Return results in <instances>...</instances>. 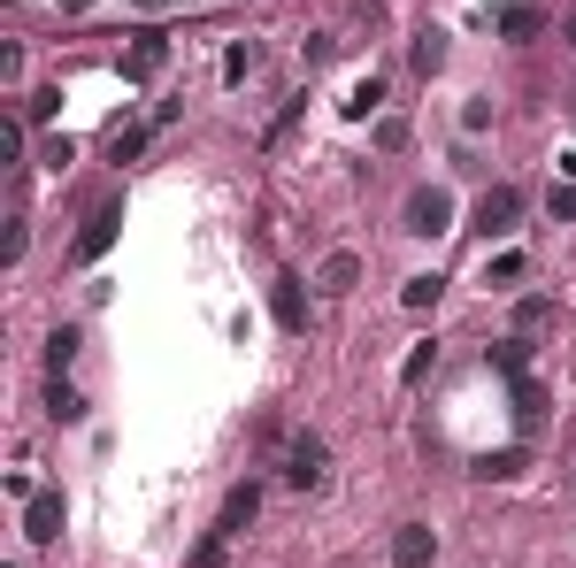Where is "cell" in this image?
Returning a JSON list of instances; mask_svg holds the SVG:
<instances>
[{"mask_svg":"<svg viewBox=\"0 0 576 568\" xmlns=\"http://www.w3.org/2000/svg\"><path fill=\"white\" fill-rule=\"evenodd\" d=\"M62 515H70L62 492H31V499H23V538H31V546H54V538H62Z\"/></svg>","mask_w":576,"mask_h":568,"instance_id":"obj_4","label":"cell"},{"mask_svg":"<svg viewBox=\"0 0 576 568\" xmlns=\"http://www.w3.org/2000/svg\"><path fill=\"white\" fill-rule=\"evenodd\" d=\"M270 315H277V330H300V323H307V292H300V277L270 284Z\"/></svg>","mask_w":576,"mask_h":568,"instance_id":"obj_7","label":"cell"},{"mask_svg":"<svg viewBox=\"0 0 576 568\" xmlns=\"http://www.w3.org/2000/svg\"><path fill=\"white\" fill-rule=\"evenodd\" d=\"M569 46H576V15H569Z\"/></svg>","mask_w":576,"mask_h":568,"instance_id":"obj_28","label":"cell"},{"mask_svg":"<svg viewBox=\"0 0 576 568\" xmlns=\"http://www.w3.org/2000/svg\"><path fill=\"white\" fill-rule=\"evenodd\" d=\"M315 284H323V292H354V284H362V262H354V254H331V262L315 270Z\"/></svg>","mask_w":576,"mask_h":568,"instance_id":"obj_8","label":"cell"},{"mask_svg":"<svg viewBox=\"0 0 576 568\" xmlns=\"http://www.w3.org/2000/svg\"><path fill=\"white\" fill-rule=\"evenodd\" d=\"M85 8H93V0H62V15H85Z\"/></svg>","mask_w":576,"mask_h":568,"instance_id":"obj_26","label":"cell"},{"mask_svg":"<svg viewBox=\"0 0 576 568\" xmlns=\"http://www.w3.org/2000/svg\"><path fill=\"white\" fill-rule=\"evenodd\" d=\"M431 361H438V346H416V354H408V369H400V377H408V385H423V377H431Z\"/></svg>","mask_w":576,"mask_h":568,"instance_id":"obj_21","label":"cell"},{"mask_svg":"<svg viewBox=\"0 0 576 568\" xmlns=\"http://www.w3.org/2000/svg\"><path fill=\"white\" fill-rule=\"evenodd\" d=\"M515 215H523V192H515V185H492V192L476 200V231H484V239H507Z\"/></svg>","mask_w":576,"mask_h":568,"instance_id":"obj_3","label":"cell"},{"mask_svg":"<svg viewBox=\"0 0 576 568\" xmlns=\"http://www.w3.org/2000/svg\"><path fill=\"white\" fill-rule=\"evenodd\" d=\"M377 101H385V85H377V77H362V85H354V93H346V116H369V108H377Z\"/></svg>","mask_w":576,"mask_h":568,"instance_id":"obj_17","label":"cell"},{"mask_svg":"<svg viewBox=\"0 0 576 568\" xmlns=\"http://www.w3.org/2000/svg\"><path fill=\"white\" fill-rule=\"evenodd\" d=\"M139 146H146V132H124V124H116V139H108V154H116V161H132Z\"/></svg>","mask_w":576,"mask_h":568,"instance_id":"obj_24","label":"cell"},{"mask_svg":"<svg viewBox=\"0 0 576 568\" xmlns=\"http://www.w3.org/2000/svg\"><path fill=\"white\" fill-rule=\"evenodd\" d=\"M554 223H576V185H562V192H554Z\"/></svg>","mask_w":576,"mask_h":568,"instance_id":"obj_25","label":"cell"},{"mask_svg":"<svg viewBox=\"0 0 576 568\" xmlns=\"http://www.w3.org/2000/svg\"><path fill=\"white\" fill-rule=\"evenodd\" d=\"M139 8H169V0H139Z\"/></svg>","mask_w":576,"mask_h":568,"instance_id":"obj_27","label":"cell"},{"mask_svg":"<svg viewBox=\"0 0 576 568\" xmlns=\"http://www.w3.org/2000/svg\"><path fill=\"white\" fill-rule=\"evenodd\" d=\"M438 292H446L438 277H408V284H400V299H408L416 315H431V307H438Z\"/></svg>","mask_w":576,"mask_h":568,"instance_id":"obj_14","label":"cell"},{"mask_svg":"<svg viewBox=\"0 0 576 568\" xmlns=\"http://www.w3.org/2000/svg\"><path fill=\"white\" fill-rule=\"evenodd\" d=\"M408 231H416V239H446V231H453V200H446L438 185L408 192Z\"/></svg>","mask_w":576,"mask_h":568,"instance_id":"obj_2","label":"cell"},{"mask_svg":"<svg viewBox=\"0 0 576 568\" xmlns=\"http://www.w3.org/2000/svg\"><path fill=\"white\" fill-rule=\"evenodd\" d=\"M515 469H523V453H484L476 461V476H515Z\"/></svg>","mask_w":576,"mask_h":568,"instance_id":"obj_20","label":"cell"},{"mask_svg":"<svg viewBox=\"0 0 576 568\" xmlns=\"http://www.w3.org/2000/svg\"><path fill=\"white\" fill-rule=\"evenodd\" d=\"M46 416H54V423H85V400H77V392L54 377V385H46Z\"/></svg>","mask_w":576,"mask_h":568,"instance_id":"obj_11","label":"cell"},{"mask_svg":"<svg viewBox=\"0 0 576 568\" xmlns=\"http://www.w3.org/2000/svg\"><path fill=\"white\" fill-rule=\"evenodd\" d=\"M116 231H124V200H101V208L85 215V231H77V262H101V254L116 246Z\"/></svg>","mask_w":576,"mask_h":568,"instance_id":"obj_1","label":"cell"},{"mask_svg":"<svg viewBox=\"0 0 576 568\" xmlns=\"http://www.w3.org/2000/svg\"><path fill=\"white\" fill-rule=\"evenodd\" d=\"M546 323H554V299H523V307H515V330H523V338L546 330Z\"/></svg>","mask_w":576,"mask_h":568,"instance_id":"obj_16","label":"cell"},{"mask_svg":"<svg viewBox=\"0 0 576 568\" xmlns=\"http://www.w3.org/2000/svg\"><path fill=\"white\" fill-rule=\"evenodd\" d=\"M500 31H507V39H538V31H546V15H538L531 0H515V8H500Z\"/></svg>","mask_w":576,"mask_h":568,"instance_id":"obj_9","label":"cell"},{"mask_svg":"<svg viewBox=\"0 0 576 568\" xmlns=\"http://www.w3.org/2000/svg\"><path fill=\"white\" fill-rule=\"evenodd\" d=\"M438 62H446V39H438V31H423V39H416V70H423V77H431Z\"/></svg>","mask_w":576,"mask_h":568,"instance_id":"obj_18","label":"cell"},{"mask_svg":"<svg viewBox=\"0 0 576 568\" xmlns=\"http://www.w3.org/2000/svg\"><path fill=\"white\" fill-rule=\"evenodd\" d=\"M523 361H531V338H523V330L492 346V369H507V377H523Z\"/></svg>","mask_w":576,"mask_h":568,"instance_id":"obj_12","label":"cell"},{"mask_svg":"<svg viewBox=\"0 0 576 568\" xmlns=\"http://www.w3.org/2000/svg\"><path fill=\"white\" fill-rule=\"evenodd\" d=\"M77 346H85V338H77V330H70V323H62V330H54V338H46V361H54V377H62V369H70V361H77Z\"/></svg>","mask_w":576,"mask_h":568,"instance_id":"obj_13","label":"cell"},{"mask_svg":"<svg viewBox=\"0 0 576 568\" xmlns=\"http://www.w3.org/2000/svg\"><path fill=\"white\" fill-rule=\"evenodd\" d=\"M39 161H46V169H70V161H77V146H70V139H46V146H39Z\"/></svg>","mask_w":576,"mask_h":568,"instance_id":"obj_22","label":"cell"},{"mask_svg":"<svg viewBox=\"0 0 576 568\" xmlns=\"http://www.w3.org/2000/svg\"><path fill=\"white\" fill-rule=\"evenodd\" d=\"M377 146H385V154H400V146H408V124H400V116H385V124H377Z\"/></svg>","mask_w":576,"mask_h":568,"instance_id":"obj_23","label":"cell"},{"mask_svg":"<svg viewBox=\"0 0 576 568\" xmlns=\"http://www.w3.org/2000/svg\"><path fill=\"white\" fill-rule=\"evenodd\" d=\"M247 70H254V46H231L223 54V85H247Z\"/></svg>","mask_w":576,"mask_h":568,"instance_id":"obj_19","label":"cell"},{"mask_svg":"<svg viewBox=\"0 0 576 568\" xmlns=\"http://www.w3.org/2000/svg\"><path fill=\"white\" fill-rule=\"evenodd\" d=\"M169 62V39H139V54H132V77H154Z\"/></svg>","mask_w":576,"mask_h":568,"instance_id":"obj_15","label":"cell"},{"mask_svg":"<svg viewBox=\"0 0 576 568\" xmlns=\"http://www.w3.org/2000/svg\"><path fill=\"white\" fill-rule=\"evenodd\" d=\"M431 554H438L431 523H400V538H392V568H431Z\"/></svg>","mask_w":576,"mask_h":568,"instance_id":"obj_6","label":"cell"},{"mask_svg":"<svg viewBox=\"0 0 576 568\" xmlns=\"http://www.w3.org/2000/svg\"><path fill=\"white\" fill-rule=\"evenodd\" d=\"M254 507H262V484H239V492L223 499V530H247V523H254Z\"/></svg>","mask_w":576,"mask_h":568,"instance_id":"obj_10","label":"cell"},{"mask_svg":"<svg viewBox=\"0 0 576 568\" xmlns=\"http://www.w3.org/2000/svg\"><path fill=\"white\" fill-rule=\"evenodd\" d=\"M323 438H292V461H285V484H300V492H315L323 484Z\"/></svg>","mask_w":576,"mask_h":568,"instance_id":"obj_5","label":"cell"}]
</instances>
